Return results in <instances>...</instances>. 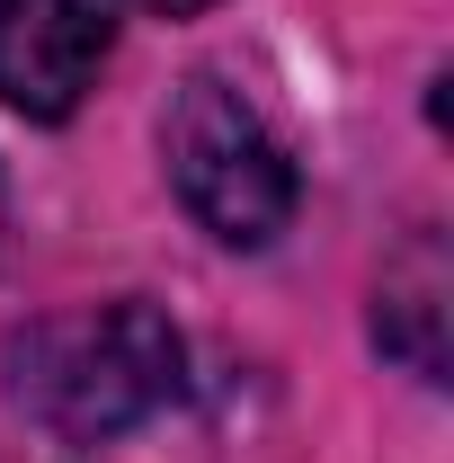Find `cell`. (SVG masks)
<instances>
[{
    "mask_svg": "<svg viewBox=\"0 0 454 463\" xmlns=\"http://www.w3.org/2000/svg\"><path fill=\"white\" fill-rule=\"evenodd\" d=\"M187 383V347L152 303H80L9 339V392L62 446H108L161 419Z\"/></svg>",
    "mask_w": 454,
    "mask_h": 463,
    "instance_id": "obj_1",
    "label": "cell"
},
{
    "mask_svg": "<svg viewBox=\"0 0 454 463\" xmlns=\"http://www.w3.org/2000/svg\"><path fill=\"white\" fill-rule=\"evenodd\" d=\"M161 152H170L178 205L214 232V241L259 250V241L285 232V214H294V161H285L268 116L250 108L232 80H214V71L178 80L170 116H161Z\"/></svg>",
    "mask_w": 454,
    "mask_h": 463,
    "instance_id": "obj_2",
    "label": "cell"
},
{
    "mask_svg": "<svg viewBox=\"0 0 454 463\" xmlns=\"http://www.w3.org/2000/svg\"><path fill=\"white\" fill-rule=\"evenodd\" d=\"M108 62L99 0H0V99L36 125H62Z\"/></svg>",
    "mask_w": 454,
    "mask_h": 463,
    "instance_id": "obj_3",
    "label": "cell"
},
{
    "mask_svg": "<svg viewBox=\"0 0 454 463\" xmlns=\"http://www.w3.org/2000/svg\"><path fill=\"white\" fill-rule=\"evenodd\" d=\"M374 339L393 347L410 374H446V250L437 241H410L393 268H383V303H374Z\"/></svg>",
    "mask_w": 454,
    "mask_h": 463,
    "instance_id": "obj_4",
    "label": "cell"
},
{
    "mask_svg": "<svg viewBox=\"0 0 454 463\" xmlns=\"http://www.w3.org/2000/svg\"><path fill=\"white\" fill-rule=\"evenodd\" d=\"M143 9H161V18H196V9H214V0H143Z\"/></svg>",
    "mask_w": 454,
    "mask_h": 463,
    "instance_id": "obj_5",
    "label": "cell"
},
{
    "mask_svg": "<svg viewBox=\"0 0 454 463\" xmlns=\"http://www.w3.org/2000/svg\"><path fill=\"white\" fill-rule=\"evenodd\" d=\"M0 205H9V196H0Z\"/></svg>",
    "mask_w": 454,
    "mask_h": 463,
    "instance_id": "obj_6",
    "label": "cell"
}]
</instances>
